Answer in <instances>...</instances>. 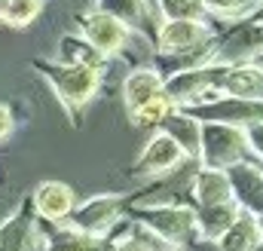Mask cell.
<instances>
[{
  "label": "cell",
  "instance_id": "obj_1",
  "mask_svg": "<svg viewBox=\"0 0 263 251\" xmlns=\"http://www.w3.org/2000/svg\"><path fill=\"white\" fill-rule=\"evenodd\" d=\"M34 70L49 83V89L55 92V98L62 101L67 117L77 123V117L83 114V107L98 95L101 89V77L104 70L95 67H80V64H62L55 59H34Z\"/></svg>",
  "mask_w": 263,
  "mask_h": 251
},
{
  "label": "cell",
  "instance_id": "obj_2",
  "mask_svg": "<svg viewBox=\"0 0 263 251\" xmlns=\"http://www.w3.org/2000/svg\"><path fill=\"white\" fill-rule=\"evenodd\" d=\"M132 218L141 230H147L162 248L187 251L199 242L196 233V208L178 205V202H153V205H135Z\"/></svg>",
  "mask_w": 263,
  "mask_h": 251
},
{
  "label": "cell",
  "instance_id": "obj_3",
  "mask_svg": "<svg viewBox=\"0 0 263 251\" xmlns=\"http://www.w3.org/2000/svg\"><path fill=\"white\" fill-rule=\"evenodd\" d=\"M251 159L248 141L242 126L230 123H202V144H199V166L227 172L236 163Z\"/></svg>",
  "mask_w": 263,
  "mask_h": 251
},
{
  "label": "cell",
  "instance_id": "obj_4",
  "mask_svg": "<svg viewBox=\"0 0 263 251\" xmlns=\"http://www.w3.org/2000/svg\"><path fill=\"white\" fill-rule=\"evenodd\" d=\"M123 211H126V196H120V193H95V196L83 199L80 205H73L65 227L83 233V236L107 239L110 230L123 221Z\"/></svg>",
  "mask_w": 263,
  "mask_h": 251
},
{
  "label": "cell",
  "instance_id": "obj_5",
  "mask_svg": "<svg viewBox=\"0 0 263 251\" xmlns=\"http://www.w3.org/2000/svg\"><path fill=\"white\" fill-rule=\"evenodd\" d=\"M214 52L211 62L214 64H245L263 56V22L257 19H245L236 22L223 31L214 34Z\"/></svg>",
  "mask_w": 263,
  "mask_h": 251
},
{
  "label": "cell",
  "instance_id": "obj_6",
  "mask_svg": "<svg viewBox=\"0 0 263 251\" xmlns=\"http://www.w3.org/2000/svg\"><path fill=\"white\" fill-rule=\"evenodd\" d=\"M230 70V64H202V67H190L181 74H172L162 80V95L172 101V107H190L199 104L205 95L217 92L223 74Z\"/></svg>",
  "mask_w": 263,
  "mask_h": 251
},
{
  "label": "cell",
  "instance_id": "obj_7",
  "mask_svg": "<svg viewBox=\"0 0 263 251\" xmlns=\"http://www.w3.org/2000/svg\"><path fill=\"white\" fill-rule=\"evenodd\" d=\"M77 25H80V34L89 40V46L98 49L107 62L117 59L120 52H126L129 40L135 37V31L126 28L120 19H114V15H107V12H101V9H95V6H92L89 12L77 15Z\"/></svg>",
  "mask_w": 263,
  "mask_h": 251
},
{
  "label": "cell",
  "instance_id": "obj_8",
  "mask_svg": "<svg viewBox=\"0 0 263 251\" xmlns=\"http://www.w3.org/2000/svg\"><path fill=\"white\" fill-rule=\"evenodd\" d=\"M230 199L239 205L242 214L263 218V166L257 159H245L227 169Z\"/></svg>",
  "mask_w": 263,
  "mask_h": 251
},
{
  "label": "cell",
  "instance_id": "obj_9",
  "mask_svg": "<svg viewBox=\"0 0 263 251\" xmlns=\"http://www.w3.org/2000/svg\"><path fill=\"white\" fill-rule=\"evenodd\" d=\"M184 163H190V159L181 153V147L165 132L156 129L153 138L141 147L138 159L132 163V175H138V178H159V175H168V172L181 169Z\"/></svg>",
  "mask_w": 263,
  "mask_h": 251
},
{
  "label": "cell",
  "instance_id": "obj_10",
  "mask_svg": "<svg viewBox=\"0 0 263 251\" xmlns=\"http://www.w3.org/2000/svg\"><path fill=\"white\" fill-rule=\"evenodd\" d=\"M214 28L208 22H159L153 37H156V56H181L205 46L214 40Z\"/></svg>",
  "mask_w": 263,
  "mask_h": 251
},
{
  "label": "cell",
  "instance_id": "obj_11",
  "mask_svg": "<svg viewBox=\"0 0 263 251\" xmlns=\"http://www.w3.org/2000/svg\"><path fill=\"white\" fill-rule=\"evenodd\" d=\"M73 205H77L73 187L65 184V181H43L31 193L34 218H40L46 224H65L70 218V211H73Z\"/></svg>",
  "mask_w": 263,
  "mask_h": 251
},
{
  "label": "cell",
  "instance_id": "obj_12",
  "mask_svg": "<svg viewBox=\"0 0 263 251\" xmlns=\"http://www.w3.org/2000/svg\"><path fill=\"white\" fill-rule=\"evenodd\" d=\"M162 95V74L147 64V67H135L129 70V77L123 80V104H126V114H135L141 111L144 104L156 101Z\"/></svg>",
  "mask_w": 263,
  "mask_h": 251
},
{
  "label": "cell",
  "instance_id": "obj_13",
  "mask_svg": "<svg viewBox=\"0 0 263 251\" xmlns=\"http://www.w3.org/2000/svg\"><path fill=\"white\" fill-rule=\"evenodd\" d=\"M217 95L227 98H245V101H263V67L254 62L245 64H230V70L223 74Z\"/></svg>",
  "mask_w": 263,
  "mask_h": 251
},
{
  "label": "cell",
  "instance_id": "obj_14",
  "mask_svg": "<svg viewBox=\"0 0 263 251\" xmlns=\"http://www.w3.org/2000/svg\"><path fill=\"white\" fill-rule=\"evenodd\" d=\"M34 236H37L34 208H31V199H25V202L0 224V251H31Z\"/></svg>",
  "mask_w": 263,
  "mask_h": 251
},
{
  "label": "cell",
  "instance_id": "obj_15",
  "mask_svg": "<svg viewBox=\"0 0 263 251\" xmlns=\"http://www.w3.org/2000/svg\"><path fill=\"white\" fill-rule=\"evenodd\" d=\"M159 132H165V135H168V138L181 147V153H184L190 163H199L202 123H199L196 117H190V114H184V111L172 107V111H168V117L159 123Z\"/></svg>",
  "mask_w": 263,
  "mask_h": 251
},
{
  "label": "cell",
  "instance_id": "obj_16",
  "mask_svg": "<svg viewBox=\"0 0 263 251\" xmlns=\"http://www.w3.org/2000/svg\"><path fill=\"white\" fill-rule=\"evenodd\" d=\"M239 205L230 199V202H220V205H208V208H196V233H199V242L205 245H214L230 227L233 221L239 218Z\"/></svg>",
  "mask_w": 263,
  "mask_h": 251
},
{
  "label": "cell",
  "instance_id": "obj_17",
  "mask_svg": "<svg viewBox=\"0 0 263 251\" xmlns=\"http://www.w3.org/2000/svg\"><path fill=\"white\" fill-rule=\"evenodd\" d=\"M190 196H193L196 208H208V205L230 202V184H227V172L199 166L196 172H193V181H190Z\"/></svg>",
  "mask_w": 263,
  "mask_h": 251
},
{
  "label": "cell",
  "instance_id": "obj_18",
  "mask_svg": "<svg viewBox=\"0 0 263 251\" xmlns=\"http://www.w3.org/2000/svg\"><path fill=\"white\" fill-rule=\"evenodd\" d=\"M263 248V236L257 227V218L251 214H239L233 221V227L214 242V251H260Z\"/></svg>",
  "mask_w": 263,
  "mask_h": 251
},
{
  "label": "cell",
  "instance_id": "obj_19",
  "mask_svg": "<svg viewBox=\"0 0 263 251\" xmlns=\"http://www.w3.org/2000/svg\"><path fill=\"white\" fill-rule=\"evenodd\" d=\"M55 62L62 64H80V67H95V70H104L107 67V59L89 46V40L80 34V31H70V34H62L59 40V59Z\"/></svg>",
  "mask_w": 263,
  "mask_h": 251
},
{
  "label": "cell",
  "instance_id": "obj_20",
  "mask_svg": "<svg viewBox=\"0 0 263 251\" xmlns=\"http://www.w3.org/2000/svg\"><path fill=\"white\" fill-rule=\"evenodd\" d=\"M95 9H101V12H107V15H114V19H120L126 28H132L135 34L138 31H144L153 19V3L150 0H95Z\"/></svg>",
  "mask_w": 263,
  "mask_h": 251
},
{
  "label": "cell",
  "instance_id": "obj_21",
  "mask_svg": "<svg viewBox=\"0 0 263 251\" xmlns=\"http://www.w3.org/2000/svg\"><path fill=\"white\" fill-rule=\"evenodd\" d=\"M110 245H114V236L95 239V236H83V233L70 230L65 224H55V230L46 242V251H110Z\"/></svg>",
  "mask_w": 263,
  "mask_h": 251
},
{
  "label": "cell",
  "instance_id": "obj_22",
  "mask_svg": "<svg viewBox=\"0 0 263 251\" xmlns=\"http://www.w3.org/2000/svg\"><path fill=\"white\" fill-rule=\"evenodd\" d=\"M159 22H208L202 0H153Z\"/></svg>",
  "mask_w": 263,
  "mask_h": 251
},
{
  "label": "cell",
  "instance_id": "obj_23",
  "mask_svg": "<svg viewBox=\"0 0 263 251\" xmlns=\"http://www.w3.org/2000/svg\"><path fill=\"white\" fill-rule=\"evenodd\" d=\"M202 6H205V15H217L230 25L245 22L260 9L254 0H202Z\"/></svg>",
  "mask_w": 263,
  "mask_h": 251
},
{
  "label": "cell",
  "instance_id": "obj_24",
  "mask_svg": "<svg viewBox=\"0 0 263 251\" xmlns=\"http://www.w3.org/2000/svg\"><path fill=\"white\" fill-rule=\"evenodd\" d=\"M43 6H46V0H9L3 22H6L9 28H28L31 22L40 19Z\"/></svg>",
  "mask_w": 263,
  "mask_h": 251
},
{
  "label": "cell",
  "instance_id": "obj_25",
  "mask_svg": "<svg viewBox=\"0 0 263 251\" xmlns=\"http://www.w3.org/2000/svg\"><path fill=\"white\" fill-rule=\"evenodd\" d=\"M168 111H172V101H168L165 95H159L156 101H150V104H144L141 111H135L129 120L138 126V129H159V123L168 117Z\"/></svg>",
  "mask_w": 263,
  "mask_h": 251
},
{
  "label": "cell",
  "instance_id": "obj_26",
  "mask_svg": "<svg viewBox=\"0 0 263 251\" xmlns=\"http://www.w3.org/2000/svg\"><path fill=\"white\" fill-rule=\"evenodd\" d=\"M123 224H126V221H120V224L110 230V236H114V245H110V251H153L147 242H144V239H132V236H129L132 224H129V230H126V233H120V230H123Z\"/></svg>",
  "mask_w": 263,
  "mask_h": 251
},
{
  "label": "cell",
  "instance_id": "obj_27",
  "mask_svg": "<svg viewBox=\"0 0 263 251\" xmlns=\"http://www.w3.org/2000/svg\"><path fill=\"white\" fill-rule=\"evenodd\" d=\"M242 132H245V141H248V153H251V159H257V163L263 166V120L260 123L242 126Z\"/></svg>",
  "mask_w": 263,
  "mask_h": 251
},
{
  "label": "cell",
  "instance_id": "obj_28",
  "mask_svg": "<svg viewBox=\"0 0 263 251\" xmlns=\"http://www.w3.org/2000/svg\"><path fill=\"white\" fill-rule=\"evenodd\" d=\"M15 129V120H12V111L6 104H0V141H6Z\"/></svg>",
  "mask_w": 263,
  "mask_h": 251
},
{
  "label": "cell",
  "instance_id": "obj_29",
  "mask_svg": "<svg viewBox=\"0 0 263 251\" xmlns=\"http://www.w3.org/2000/svg\"><path fill=\"white\" fill-rule=\"evenodd\" d=\"M6 3H9V0H0V22H3V15H6Z\"/></svg>",
  "mask_w": 263,
  "mask_h": 251
},
{
  "label": "cell",
  "instance_id": "obj_30",
  "mask_svg": "<svg viewBox=\"0 0 263 251\" xmlns=\"http://www.w3.org/2000/svg\"><path fill=\"white\" fill-rule=\"evenodd\" d=\"M199 245H202L199 251H214V245H205V242H199Z\"/></svg>",
  "mask_w": 263,
  "mask_h": 251
},
{
  "label": "cell",
  "instance_id": "obj_31",
  "mask_svg": "<svg viewBox=\"0 0 263 251\" xmlns=\"http://www.w3.org/2000/svg\"><path fill=\"white\" fill-rule=\"evenodd\" d=\"M257 227H260V236H263V218H257Z\"/></svg>",
  "mask_w": 263,
  "mask_h": 251
},
{
  "label": "cell",
  "instance_id": "obj_32",
  "mask_svg": "<svg viewBox=\"0 0 263 251\" xmlns=\"http://www.w3.org/2000/svg\"><path fill=\"white\" fill-rule=\"evenodd\" d=\"M156 251H181V248H162V245H159V248H156Z\"/></svg>",
  "mask_w": 263,
  "mask_h": 251
},
{
  "label": "cell",
  "instance_id": "obj_33",
  "mask_svg": "<svg viewBox=\"0 0 263 251\" xmlns=\"http://www.w3.org/2000/svg\"><path fill=\"white\" fill-rule=\"evenodd\" d=\"M254 3H257V6H263V0H254Z\"/></svg>",
  "mask_w": 263,
  "mask_h": 251
}]
</instances>
